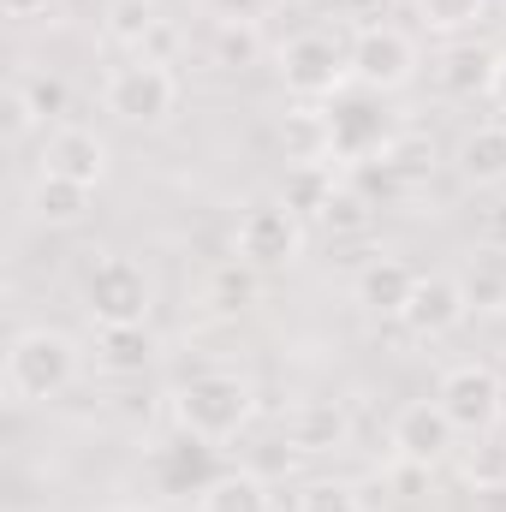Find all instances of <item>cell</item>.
<instances>
[{
    "label": "cell",
    "mask_w": 506,
    "mask_h": 512,
    "mask_svg": "<svg viewBox=\"0 0 506 512\" xmlns=\"http://www.w3.org/2000/svg\"><path fill=\"white\" fill-rule=\"evenodd\" d=\"M417 42L399 24H364L352 36V84L376 90V96H399L417 84Z\"/></svg>",
    "instance_id": "cell-7"
},
{
    "label": "cell",
    "mask_w": 506,
    "mask_h": 512,
    "mask_svg": "<svg viewBox=\"0 0 506 512\" xmlns=\"http://www.w3.org/2000/svg\"><path fill=\"white\" fill-rule=\"evenodd\" d=\"M274 72H280L286 96H298V102H334L340 90H352V42L328 36V30H298L292 42H280Z\"/></svg>",
    "instance_id": "cell-4"
},
{
    "label": "cell",
    "mask_w": 506,
    "mask_h": 512,
    "mask_svg": "<svg viewBox=\"0 0 506 512\" xmlns=\"http://www.w3.org/2000/svg\"><path fill=\"white\" fill-rule=\"evenodd\" d=\"M209 453H215V447H209V441H191V435H179L173 447H155V453H149V471H155L161 495H203L209 477H215V459H209Z\"/></svg>",
    "instance_id": "cell-14"
},
{
    "label": "cell",
    "mask_w": 506,
    "mask_h": 512,
    "mask_svg": "<svg viewBox=\"0 0 506 512\" xmlns=\"http://www.w3.org/2000/svg\"><path fill=\"white\" fill-rule=\"evenodd\" d=\"M453 167H459V179L465 185H506V120H483V126H471L459 137V149H453Z\"/></svg>",
    "instance_id": "cell-16"
},
{
    "label": "cell",
    "mask_w": 506,
    "mask_h": 512,
    "mask_svg": "<svg viewBox=\"0 0 506 512\" xmlns=\"http://www.w3.org/2000/svg\"><path fill=\"white\" fill-rule=\"evenodd\" d=\"M411 286H417V268L405 262V256H376V262H364L358 268V304L370 310V316H387V322H399V310H405V298H411Z\"/></svg>",
    "instance_id": "cell-15"
},
{
    "label": "cell",
    "mask_w": 506,
    "mask_h": 512,
    "mask_svg": "<svg viewBox=\"0 0 506 512\" xmlns=\"http://www.w3.org/2000/svg\"><path fill=\"white\" fill-rule=\"evenodd\" d=\"M102 30L108 42H120L131 54H149V42L161 36V0H108Z\"/></svg>",
    "instance_id": "cell-22"
},
{
    "label": "cell",
    "mask_w": 506,
    "mask_h": 512,
    "mask_svg": "<svg viewBox=\"0 0 506 512\" xmlns=\"http://www.w3.org/2000/svg\"><path fill=\"white\" fill-rule=\"evenodd\" d=\"M197 512H274V495L256 471H215L197 495Z\"/></svg>",
    "instance_id": "cell-21"
},
{
    "label": "cell",
    "mask_w": 506,
    "mask_h": 512,
    "mask_svg": "<svg viewBox=\"0 0 506 512\" xmlns=\"http://www.w3.org/2000/svg\"><path fill=\"white\" fill-rule=\"evenodd\" d=\"M78 382V340L60 328H18L6 346V399L48 405Z\"/></svg>",
    "instance_id": "cell-2"
},
{
    "label": "cell",
    "mask_w": 506,
    "mask_h": 512,
    "mask_svg": "<svg viewBox=\"0 0 506 512\" xmlns=\"http://www.w3.org/2000/svg\"><path fill=\"white\" fill-rule=\"evenodd\" d=\"M334 191H340L334 167H292V173H286L280 203H286V209H298V215H316V221H322V209H328V197H334Z\"/></svg>",
    "instance_id": "cell-25"
},
{
    "label": "cell",
    "mask_w": 506,
    "mask_h": 512,
    "mask_svg": "<svg viewBox=\"0 0 506 512\" xmlns=\"http://www.w3.org/2000/svg\"><path fill=\"white\" fill-rule=\"evenodd\" d=\"M322 227H328V233H364V227H370V197L352 191V185H340V191L328 197V209H322Z\"/></svg>",
    "instance_id": "cell-29"
},
{
    "label": "cell",
    "mask_w": 506,
    "mask_h": 512,
    "mask_svg": "<svg viewBox=\"0 0 506 512\" xmlns=\"http://www.w3.org/2000/svg\"><path fill=\"white\" fill-rule=\"evenodd\" d=\"M42 173L78 179V185H102L108 179V137H96L90 126H54L42 143Z\"/></svg>",
    "instance_id": "cell-13"
},
{
    "label": "cell",
    "mask_w": 506,
    "mask_h": 512,
    "mask_svg": "<svg viewBox=\"0 0 506 512\" xmlns=\"http://www.w3.org/2000/svg\"><path fill=\"white\" fill-rule=\"evenodd\" d=\"M435 78H441L447 96H465V102H471V96H489V90H495V54L477 48V42H459V48L441 54Z\"/></svg>",
    "instance_id": "cell-20"
},
{
    "label": "cell",
    "mask_w": 506,
    "mask_h": 512,
    "mask_svg": "<svg viewBox=\"0 0 506 512\" xmlns=\"http://www.w3.org/2000/svg\"><path fill=\"white\" fill-rule=\"evenodd\" d=\"M30 126H42V120H36V108L24 102V90L12 84V90H6V131H12V137H24Z\"/></svg>",
    "instance_id": "cell-33"
},
{
    "label": "cell",
    "mask_w": 506,
    "mask_h": 512,
    "mask_svg": "<svg viewBox=\"0 0 506 512\" xmlns=\"http://www.w3.org/2000/svg\"><path fill=\"white\" fill-rule=\"evenodd\" d=\"M280 149L292 167H334V126L328 108H292L280 120Z\"/></svg>",
    "instance_id": "cell-18"
},
{
    "label": "cell",
    "mask_w": 506,
    "mask_h": 512,
    "mask_svg": "<svg viewBox=\"0 0 506 512\" xmlns=\"http://www.w3.org/2000/svg\"><path fill=\"white\" fill-rule=\"evenodd\" d=\"M84 310L96 328H143L155 310V280L137 256L102 251L84 268Z\"/></svg>",
    "instance_id": "cell-3"
},
{
    "label": "cell",
    "mask_w": 506,
    "mask_h": 512,
    "mask_svg": "<svg viewBox=\"0 0 506 512\" xmlns=\"http://www.w3.org/2000/svg\"><path fill=\"white\" fill-rule=\"evenodd\" d=\"M483 245L506 256V191L489 197V209H483Z\"/></svg>",
    "instance_id": "cell-32"
},
{
    "label": "cell",
    "mask_w": 506,
    "mask_h": 512,
    "mask_svg": "<svg viewBox=\"0 0 506 512\" xmlns=\"http://www.w3.org/2000/svg\"><path fill=\"white\" fill-rule=\"evenodd\" d=\"M42 6H48V0H6L12 18H30V12H42Z\"/></svg>",
    "instance_id": "cell-36"
},
{
    "label": "cell",
    "mask_w": 506,
    "mask_h": 512,
    "mask_svg": "<svg viewBox=\"0 0 506 512\" xmlns=\"http://www.w3.org/2000/svg\"><path fill=\"white\" fill-rule=\"evenodd\" d=\"M155 358V340H149V322L143 328H96V364L108 376H143Z\"/></svg>",
    "instance_id": "cell-23"
},
{
    "label": "cell",
    "mask_w": 506,
    "mask_h": 512,
    "mask_svg": "<svg viewBox=\"0 0 506 512\" xmlns=\"http://www.w3.org/2000/svg\"><path fill=\"white\" fill-rule=\"evenodd\" d=\"M215 292H221V310H245L251 304V292H256V280H251V262H227V268H215Z\"/></svg>",
    "instance_id": "cell-30"
},
{
    "label": "cell",
    "mask_w": 506,
    "mask_h": 512,
    "mask_svg": "<svg viewBox=\"0 0 506 512\" xmlns=\"http://www.w3.org/2000/svg\"><path fill=\"white\" fill-rule=\"evenodd\" d=\"M108 512H137V507H108Z\"/></svg>",
    "instance_id": "cell-37"
},
{
    "label": "cell",
    "mask_w": 506,
    "mask_h": 512,
    "mask_svg": "<svg viewBox=\"0 0 506 512\" xmlns=\"http://www.w3.org/2000/svg\"><path fill=\"white\" fill-rule=\"evenodd\" d=\"M298 512H364V495L346 477H310L298 489Z\"/></svg>",
    "instance_id": "cell-27"
},
{
    "label": "cell",
    "mask_w": 506,
    "mask_h": 512,
    "mask_svg": "<svg viewBox=\"0 0 506 512\" xmlns=\"http://www.w3.org/2000/svg\"><path fill=\"white\" fill-rule=\"evenodd\" d=\"M489 18V0H417V24L429 36H465Z\"/></svg>",
    "instance_id": "cell-26"
},
{
    "label": "cell",
    "mask_w": 506,
    "mask_h": 512,
    "mask_svg": "<svg viewBox=\"0 0 506 512\" xmlns=\"http://www.w3.org/2000/svg\"><path fill=\"white\" fill-rule=\"evenodd\" d=\"M465 298H471V310H501L506 280H495V274H471V280H465Z\"/></svg>",
    "instance_id": "cell-31"
},
{
    "label": "cell",
    "mask_w": 506,
    "mask_h": 512,
    "mask_svg": "<svg viewBox=\"0 0 506 512\" xmlns=\"http://www.w3.org/2000/svg\"><path fill=\"white\" fill-rule=\"evenodd\" d=\"M173 399V423L179 435L191 441H209V447H227L239 441V429L256 417V387L239 370H197L167 393Z\"/></svg>",
    "instance_id": "cell-1"
},
{
    "label": "cell",
    "mask_w": 506,
    "mask_h": 512,
    "mask_svg": "<svg viewBox=\"0 0 506 512\" xmlns=\"http://www.w3.org/2000/svg\"><path fill=\"white\" fill-rule=\"evenodd\" d=\"M459 477L477 495H501L506 489V423L489 429V435H471V447L459 453Z\"/></svg>",
    "instance_id": "cell-24"
},
{
    "label": "cell",
    "mask_w": 506,
    "mask_h": 512,
    "mask_svg": "<svg viewBox=\"0 0 506 512\" xmlns=\"http://www.w3.org/2000/svg\"><path fill=\"white\" fill-rule=\"evenodd\" d=\"M262 0H221V18H256Z\"/></svg>",
    "instance_id": "cell-34"
},
{
    "label": "cell",
    "mask_w": 506,
    "mask_h": 512,
    "mask_svg": "<svg viewBox=\"0 0 506 512\" xmlns=\"http://www.w3.org/2000/svg\"><path fill=\"white\" fill-rule=\"evenodd\" d=\"M387 441H393V459L411 465V471H435L453 447H459V429L453 417L441 411V399H405L387 423Z\"/></svg>",
    "instance_id": "cell-8"
},
{
    "label": "cell",
    "mask_w": 506,
    "mask_h": 512,
    "mask_svg": "<svg viewBox=\"0 0 506 512\" xmlns=\"http://www.w3.org/2000/svg\"><path fill=\"white\" fill-rule=\"evenodd\" d=\"M102 108H108L120 126H167V114L179 108V78H173V66L155 60V54H131L126 66L108 72Z\"/></svg>",
    "instance_id": "cell-5"
},
{
    "label": "cell",
    "mask_w": 506,
    "mask_h": 512,
    "mask_svg": "<svg viewBox=\"0 0 506 512\" xmlns=\"http://www.w3.org/2000/svg\"><path fill=\"white\" fill-rule=\"evenodd\" d=\"M12 84L24 90V102L36 108V120H42V126H48V120H60V114H66V102H72V96H66V84H60L54 72H48V78H42V72H18Z\"/></svg>",
    "instance_id": "cell-28"
},
{
    "label": "cell",
    "mask_w": 506,
    "mask_h": 512,
    "mask_svg": "<svg viewBox=\"0 0 506 512\" xmlns=\"http://www.w3.org/2000/svg\"><path fill=\"white\" fill-rule=\"evenodd\" d=\"M233 251L251 268H286V262H298L304 256V215L286 209V203H251L239 215Z\"/></svg>",
    "instance_id": "cell-9"
},
{
    "label": "cell",
    "mask_w": 506,
    "mask_h": 512,
    "mask_svg": "<svg viewBox=\"0 0 506 512\" xmlns=\"http://www.w3.org/2000/svg\"><path fill=\"white\" fill-rule=\"evenodd\" d=\"M465 316H471L465 280H453V274H417V286H411V298L399 310V328L411 340H447Z\"/></svg>",
    "instance_id": "cell-11"
},
{
    "label": "cell",
    "mask_w": 506,
    "mask_h": 512,
    "mask_svg": "<svg viewBox=\"0 0 506 512\" xmlns=\"http://www.w3.org/2000/svg\"><path fill=\"white\" fill-rule=\"evenodd\" d=\"M346 441H352V411L340 399H298L286 411V447L292 453L322 459V453H340Z\"/></svg>",
    "instance_id": "cell-12"
},
{
    "label": "cell",
    "mask_w": 506,
    "mask_h": 512,
    "mask_svg": "<svg viewBox=\"0 0 506 512\" xmlns=\"http://www.w3.org/2000/svg\"><path fill=\"white\" fill-rule=\"evenodd\" d=\"M435 399H441V411L453 417L459 435H489V429L506 423V382L495 364H453V370H441Z\"/></svg>",
    "instance_id": "cell-6"
},
{
    "label": "cell",
    "mask_w": 506,
    "mask_h": 512,
    "mask_svg": "<svg viewBox=\"0 0 506 512\" xmlns=\"http://www.w3.org/2000/svg\"><path fill=\"white\" fill-rule=\"evenodd\" d=\"M489 96L506 108V54H495V90H489Z\"/></svg>",
    "instance_id": "cell-35"
},
{
    "label": "cell",
    "mask_w": 506,
    "mask_h": 512,
    "mask_svg": "<svg viewBox=\"0 0 506 512\" xmlns=\"http://www.w3.org/2000/svg\"><path fill=\"white\" fill-rule=\"evenodd\" d=\"M262 54H268V42H262L256 18H215V30H209L215 72H251V66H262Z\"/></svg>",
    "instance_id": "cell-19"
},
{
    "label": "cell",
    "mask_w": 506,
    "mask_h": 512,
    "mask_svg": "<svg viewBox=\"0 0 506 512\" xmlns=\"http://www.w3.org/2000/svg\"><path fill=\"white\" fill-rule=\"evenodd\" d=\"M90 197H96L90 185H78V179H60V173H42V167H36L24 209H30V221H42V227H78V221L90 215Z\"/></svg>",
    "instance_id": "cell-17"
},
{
    "label": "cell",
    "mask_w": 506,
    "mask_h": 512,
    "mask_svg": "<svg viewBox=\"0 0 506 512\" xmlns=\"http://www.w3.org/2000/svg\"><path fill=\"white\" fill-rule=\"evenodd\" d=\"M328 126H334V161H370V155H387L399 131L387 126L376 90H340L328 102Z\"/></svg>",
    "instance_id": "cell-10"
}]
</instances>
